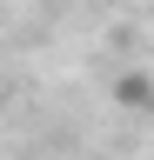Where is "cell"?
Returning <instances> with one entry per match:
<instances>
[{
	"label": "cell",
	"instance_id": "6da1fadb",
	"mask_svg": "<svg viewBox=\"0 0 154 160\" xmlns=\"http://www.w3.org/2000/svg\"><path fill=\"white\" fill-rule=\"evenodd\" d=\"M121 100H127V107H147V100H154V93L141 87V73H127V80H121Z\"/></svg>",
	"mask_w": 154,
	"mask_h": 160
}]
</instances>
